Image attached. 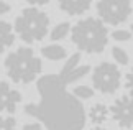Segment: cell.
<instances>
[{"instance_id": "1", "label": "cell", "mask_w": 133, "mask_h": 130, "mask_svg": "<svg viewBox=\"0 0 133 130\" xmlns=\"http://www.w3.org/2000/svg\"><path fill=\"white\" fill-rule=\"evenodd\" d=\"M66 84L63 76H46L39 81L43 102L39 106H28L26 112L39 117L49 130H82L84 110L74 96L63 92Z\"/></svg>"}, {"instance_id": "2", "label": "cell", "mask_w": 133, "mask_h": 130, "mask_svg": "<svg viewBox=\"0 0 133 130\" xmlns=\"http://www.w3.org/2000/svg\"><path fill=\"white\" fill-rule=\"evenodd\" d=\"M5 74L17 86H28L39 79L43 72V59L30 45L18 46L5 56Z\"/></svg>"}, {"instance_id": "3", "label": "cell", "mask_w": 133, "mask_h": 130, "mask_svg": "<svg viewBox=\"0 0 133 130\" xmlns=\"http://www.w3.org/2000/svg\"><path fill=\"white\" fill-rule=\"evenodd\" d=\"M69 38L81 53L100 54L109 45L110 33L99 17H82L72 25Z\"/></svg>"}, {"instance_id": "4", "label": "cell", "mask_w": 133, "mask_h": 130, "mask_svg": "<svg viewBox=\"0 0 133 130\" xmlns=\"http://www.w3.org/2000/svg\"><path fill=\"white\" fill-rule=\"evenodd\" d=\"M49 25H51L49 15L43 12L41 7H31V5L22 8V12L13 20L17 38H20L25 45L43 41L49 35Z\"/></svg>"}, {"instance_id": "5", "label": "cell", "mask_w": 133, "mask_h": 130, "mask_svg": "<svg viewBox=\"0 0 133 130\" xmlns=\"http://www.w3.org/2000/svg\"><path fill=\"white\" fill-rule=\"evenodd\" d=\"M90 81L97 92L112 96L123 86V74L117 63L102 61L90 71Z\"/></svg>"}, {"instance_id": "6", "label": "cell", "mask_w": 133, "mask_h": 130, "mask_svg": "<svg viewBox=\"0 0 133 130\" xmlns=\"http://www.w3.org/2000/svg\"><path fill=\"white\" fill-rule=\"evenodd\" d=\"M95 12L105 25H117L125 23L133 13L131 0H97Z\"/></svg>"}, {"instance_id": "7", "label": "cell", "mask_w": 133, "mask_h": 130, "mask_svg": "<svg viewBox=\"0 0 133 130\" xmlns=\"http://www.w3.org/2000/svg\"><path fill=\"white\" fill-rule=\"evenodd\" d=\"M110 119L120 128H133V96H118L110 104Z\"/></svg>"}, {"instance_id": "8", "label": "cell", "mask_w": 133, "mask_h": 130, "mask_svg": "<svg viewBox=\"0 0 133 130\" xmlns=\"http://www.w3.org/2000/svg\"><path fill=\"white\" fill-rule=\"evenodd\" d=\"M23 96L17 87H13L7 81H0V114L13 115L18 110Z\"/></svg>"}, {"instance_id": "9", "label": "cell", "mask_w": 133, "mask_h": 130, "mask_svg": "<svg viewBox=\"0 0 133 130\" xmlns=\"http://www.w3.org/2000/svg\"><path fill=\"white\" fill-rule=\"evenodd\" d=\"M94 0H58V8L68 17H82L87 13Z\"/></svg>"}, {"instance_id": "10", "label": "cell", "mask_w": 133, "mask_h": 130, "mask_svg": "<svg viewBox=\"0 0 133 130\" xmlns=\"http://www.w3.org/2000/svg\"><path fill=\"white\" fill-rule=\"evenodd\" d=\"M85 117L92 125H104L110 119V106H107L105 102H94L87 109Z\"/></svg>"}, {"instance_id": "11", "label": "cell", "mask_w": 133, "mask_h": 130, "mask_svg": "<svg viewBox=\"0 0 133 130\" xmlns=\"http://www.w3.org/2000/svg\"><path fill=\"white\" fill-rule=\"evenodd\" d=\"M15 40H17V33H15L13 23L7 20H0V54L12 48Z\"/></svg>"}, {"instance_id": "12", "label": "cell", "mask_w": 133, "mask_h": 130, "mask_svg": "<svg viewBox=\"0 0 133 130\" xmlns=\"http://www.w3.org/2000/svg\"><path fill=\"white\" fill-rule=\"evenodd\" d=\"M41 56L48 61H56V63H58V61L68 59V49H66L63 45L51 41L49 45H44L41 48Z\"/></svg>"}, {"instance_id": "13", "label": "cell", "mask_w": 133, "mask_h": 130, "mask_svg": "<svg viewBox=\"0 0 133 130\" xmlns=\"http://www.w3.org/2000/svg\"><path fill=\"white\" fill-rule=\"evenodd\" d=\"M71 28H72V25H71L69 22H59V23H56L54 27L49 30V40L54 41V43H59V41L66 40L71 35Z\"/></svg>"}, {"instance_id": "14", "label": "cell", "mask_w": 133, "mask_h": 130, "mask_svg": "<svg viewBox=\"0 0 133 130\" xmlns=\"http://www.w3.org/2000/svg\"><path fill=\"white\" fill-rule=\"evenodd\" d=\"M72 96L79 101H89L95 96V89L87 84H77L72 87Z\"/></svg>"}, {"instance_id": "15", "label": "cell", "mask_w": 133, "mask_h": 130, "mask_svg": "<svg viewBox=\"0 0 133 130\" xmlns=\"http://www.w3.org/2000/svg\"><path fill=\"white\" fill-rule=\"evenodd\" d=\"M110 51H112V58H114V61L118 66H128L130 64V54L122 46H114Z\"/></svg>"}, {"instance_id": "16", "label": "cell", "mask_w": 133, "mask_h": 130, "mask_svg": "<svg viewBox=\"0 0 133 130\" xmlns=\"http://www.w3.org/2000/svg\"><path fill=\"white\" fill-rule=\"evenodd\" d=\"M0 130H18L17 119L10 114H0Z\"/></svg>"}, {"instance_id": "17", "label": "cell", "mask_w": 133, "mask_h": 130, "mask_svg": "<svg viewBox=\"0 0 133 130\" xmlns=\"http://www.w3.org/2000/svg\"><path fill=\"white\" fill-rule=\"evenodd\" d=\"M110 36L114 38L115 41H118V43H127V41L131 40L133 33L130 32V30H123V28H117L114 30V32L110 33Z\"/></svg>"}, {"instance_id": "18", "label": "cell", "mask_w": 133, "mask_h": 130, "mask_svg": "<svg viewBox=\"0 0 133 130\" xmlns=\"http://www.w3.org/2000/svg\"><path fill=\"white\" fill-rule=\"evenodd\" d=\"M123 87H125L127 94L133 96V66L125 72V76H123Z\"/></svg>"}, {"instance_id": "19", "label": "cell", "mask_w": 133, "mask_h": 130, "mask_svg": "<svg viewBox=\"0 0 133 130\" xmlns=\"http://www.w3.org/2000/svg\"><path fill=\"white\" fill-rule=\"evenodd\" d=\"M79 61H81V54L79 53H76V54H72L71 58L68 59V63H66V66L63 67V71H61V74H64V72H69V71H72L74 67H77L79 64Z\"/></svg>"}, {"instance_id": "20", "label": "cell", "mask_w": 133, "mask_h": 130, "mask_svg": "<svg viewBox=\"0 0 133 130\" xmlns=\"http://www.w3.org/2000/svg\"><path fill=\"white\" fill-rule=\"evenodd\" d=\"M10 12H12V5L5 2V0H0V17H3V15H7Z\"/></svg>"}, {"instance_id": "21", "label": "cell", "mask_w": 133, "mask_h": 130, "mask_svg": "<svg viewBox=\"0 0 133 130\" xmlns=\"http://www.w3.org/2000/svg\"><path fill=\"white\" fill-rule=\"evenodd\" d=\"M22 130H44V128H43V125L39 122H28V123L23 125Z\"/></svg>"}, {"instance_id": "22", "label": "cell", "mask_w": 133, "mask_h": 130, "mask_svg": "<svg viewBox=\"0 0 133 130\" xmlns=\"http://www.w3.org/2000/svg\"><path fill=\"white\" fill-rule=\"evenodd\" d=\"M28 5H31V7H44V5H48L51 0H25Z\"/></svg>"}, {"instance_id": "23", "label": "cell", "mask_w": 133, "mask_h": 130, "mask_svg": "<svg viewBox=\"0 0 133 130\" xmlns=\"http://www.w3.org/2000/svg\"><path fill=\"white\" fill-rule=\"evenodd\" d=\"M89 130H107V128H105L104 125H92Z\"/></svg>"}, {"instance_id": "24", "label": "cell", "mask_w": 133, "mask_h": 130, "mask_svg": "<svg viewBox=\"0 0 133 130\" xmlns=\"http://www.w3.org/2000/svg\"><path fill=\"white\" fill-rule=\"evenodd\" d=\"M130 32H131V33H133V23H131V25H130Z\"/></svg>"}, {"instance_id": "25", "label": "cell", "mask_w": 133, "mask_h": 130, "mask_svg": "<svg viewBox=\"0 0 133 130\" xmlns=\"http://www.w3.org/2000/svg\"><path fill=\"white\" fill-rule=\"evenodd\" d=\"M122 130H125V128H122Z\"/></svg>"}]
</instances>
